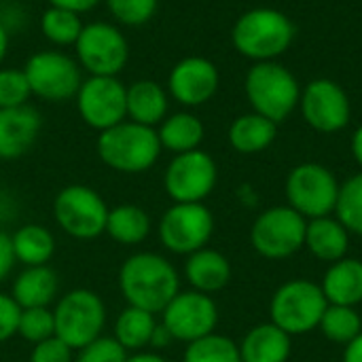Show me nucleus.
I'll return each instance as SVG.
<instances>
[{"label":"nucleus","instance_id":"f257e3e1","mask_svg":"<svg viewBox=\"0 0 362 362\" xmlns=\"http://www.w3.org/2000/svg\"><path fill=\"white\" fill-rule=\"evenodd\" d=\"M119 291L127 305L157 316L180 293V276L163 255L136 252L119 269Z\"/></svg>","mask_w":362,"mask_h":362},{"label":"nucleus","instance_id":"f03ea898","mask_svg":"<svg viewBox=\"0 0 362 362\" xmlns=\"http://www.w3.org/2000/svg\"><path fill=\"white\" fill-rule=\"evenodd\" d=\"M295 23L278 8L259 6L242 13L231 30L235 51L252 62H274L295 40Z\"/></svg>","mask_w":362,"mask_h":362},{"label":"nucleus","instance_id":"7ed1b4c3","mask_svg":"<svg viewBox=\"0 0 362 362\" xmlns=\"http://www.w3.org/2000/svg\"><path fill=\"white\" fill-rule=\"evenodd\" d=\"M161 151L155 127L134 121H121L119 125L100 132L98 138V155L102 163L121 174H140L151 170Z\"/></svg>","mask_w":362,"mask_h":362},{"label":"nucleus","instance_id":"20e7f679","mask_svg":"<svg viewBox=\"0 0 362 362\" xmlns=\"http://www.w3.org/2000/svg\"><path fill=\"white\" fill-rule=\"evenodd\" d=\"M244 91L255 112L272 119L274 123H282L286 117H291L301 98L297 76L276 59L255 62L246 74Z\"/></svg>","mask_w":362,"mask_h":362},{"label":"nucleus","instance_id":"39448f33","mask_svg":"<svg viewBox=\"0 0 362 362\" xmlns=\"http://www.w3.org/2000/svg\"><path fill=\"white\" fill-rule=\"evenodd\" d=\"M329 301L320 284L297 278L276 288L269 303V318L291 337H301L318 329Z\"/></svg>","mask_w":362,"mask_h":362},{"label":"nucleus","instance_id":"423d86ee","mask_svg":"<svg viewBox=\"0 0 362 362\" xmlns=\"http://www.w3.org/2000/svg\"><path fill=\"white\" fill-rule=\"evenodd\" d=\"M55 337H59L72 352L83 350L106 327V303L95 291L74 288L62 295L53 308Z\"/></svg>","mask_w":362,"mask_h":362},{"label":"nucleus","instance_id":"0eeeda50","mask_svg":"<svg viewBox=\"0 0 362 362\" xmlns=\"http://www.w3.org/2000/svg\"><path fill=\"white\" fill-rule=\"evenodd\" d=\"M305 227L308 218L288 204L272 206L255 218L250 227V244L259 257L267 261H284L303 250Z\"/></svg>","mask_w":362,"mask_h":362},{"label":"nucleus","instance_id":"6e6552de","mask_svg":"<svg viewBox=\"0 0 362 362\" xmlns=\"http://www.w3.org/2000/svg\"><path fill=\"white\" fill-rule=\"evenodd\" d=\"M337 176L322 163H299L286 176V202L303 218H320L335 212L339 197Z\"/></svg>","mask_w":362,"mask_h":362},{"label":"nucleus","instance_id":"1a4fd4ad","mask_svg":"<svg viewBox=\"0 0 362 362\" xmlns=\"http://www.w3.org/2000/svg\"><path fill=\"white\" fill-rule=\"evenodd\" d=\"M53 218L66 235L87 242L106 231L108 206L95 189L68 185L53 199Z\"/></svg>","mask_w":362,"mask_h":362},{"label":"nucleus","instance_id":"9d476101","mask_svg":"<svg viewBox=\"0 0 362 362\" xmlns=\"http://www.w3.org/2000/svg\"><path fill=\"white\" fill-rule=\"evenodd\" d=\"M214 233V216L206 204H174L157 225L159 242L172 255L189 257L208 246Z\"/></svg>","mask_w":362,"mask_h":362},{"label":"nucleus","instance_id":"9b49d317","mask_svg":"<svg viewBox=\"0 0 362 362\" xmlns=\"http://www.w3.org/2000/svg\"><path fill=\"white\" fill-rule=\"evenodd\" d=\"M218 168L206 151H189L174 155L170 161L163 189L174 204H204L216 187Z\"/></svg>","mask_w":362,"mask_h":362},{"label":"nucleus","instance_id":"f8f14e48","mask_svg":"<svg viewBox=\"0 0 362 362\" xmlns=\"http://www.w3.org/2000/svg\"><path fill=\"white\" fill-rule=\"evenodd\" d=\"M78 64L91 76H117L129 57V47L125 36L117 25L106 21L87 23L74 42Z\"/></svg>","mask_w":362,"mask_h":362},{"label":"nucleus","instance_id":"ddd939ff","mask_svg":"<svg viewBox=\"0 0 362 362\" xmlns=\"http://www.w3.org/2000/svg\"><path fill=\"white\" fill-rule=\"evenodd\" d=\"M25 78L34 95L47 102H64L76 95L83 76L81 64L59 51H40L25 62Z\"/></svg>","mask_w":362,"mask_h":362},{"label":"nucleus","instance_id":"4468645a","mask_svg":"<svg viewBox=\"0 0 362 362\" xmlns=\"http://www.w3.org/2000/svg\"><path fill=\"white\" fill-rule=\"evenodd\" d=\"M161 325L170 331L174 341L191 344L216 331L218 305L212 295L197 291H180L161 312Z\"/></svg>","mask_w":362,"mask_h":362},{"label":"nucleus","instance_id":"2eb2a0df","mask_svg":"<svg viewBox=\"0 0 362 362\" xmlns=\"http://www.w3.org/2000/svg\"><path fill=\"white\" fill-rule=\"evenodd\" d=\"M127 87L117 76H89L76 91V108L81 119L98 129H110L127 117Z\"/></svg>","mask_w":362,"mask_h":362},{"label":"nucleus","instance_id":"dca6fc26","mask_svg":"<svg viewBox=\"0 0 362 362\" xmlns=\"http://www.w3.org/2000/svg\"><path fill=\"white\" fill-rule=\"evenodd\" d=\"M299 108L305 123L320 134L341 132L352 117V106L346 89L331 78H316L308 83L301 91Z\"/></svg>","mask_w":362,"mask_h":362},{"label":"nucleus","instance_id":"f3484780","mask_svg":"<svg viewBox=\"0 0 362 362\" xmlns=\"http://www.w3.org/2000/svg\"><path fill=\"white\" fill-rule=\"evenodd\" d=\"M221 76L206 57H185L170 72V93L182 106H202L214 98Z\"/></svg>","mask_w":362,"mask_h":362},{"label":"nucleus","instance_id":"a211bd4d","mask_svg":"<svg viewBox=\"0 0 362 362\" xmlns=\"http://www.w3.org/2000/svg\"><path fill=\"white\" fill-rule=\"evenodd\" d=\"M40 125V115L28 104L0 108V159L11 161L25 155L34 146Z\"/></svg>","mask_w":362,"mask_h":362},{"label":"nucleus","instance_id":"6ab92c4d","mask_svg":"<svg viewBox=\"0 0 362 362\" xmlns=\"http://www.w3.org/2000/svg\"><path fill=\"white\" fill-rule=\"evenodd\" d=\"M233 269L229 259L214 248H202L187 257L185 261V278L189 286L204 295L221 293L231 282Z\"/></svg>","mask_w":362,"mask_h":362},{"label":"nucleus","instance_id":"aec40b11","mask_svg":"<svg viewBox=\"0 0 362 362\" xmlns=\"http://www.w3.org/2000/svg\"><path fill=\"white\" fill-rule=\"evenodd\" d=\"M238 348L242 362H288L293 354V337L269 320L255 325Z\"/></svg>","mask_w":362,"mask_h":362},{"label":"nucleus","instance_id":"412c9836","mask_svg":"<svg viewBox=\"0 0 362 362\" xmlns=\"http://www.w3.org/2000/svg\"><path fill=\"white\" fill-rule=\"evenodd\" d=\"M320 288L329 305L356 308L362 303V261L344 257L329 265L322 276Z\"/></svg>","mask_w":362,"mask_h":362},{"label":"nucleus","instance_id":"4be33fe9","mask_svg":"<svg viewBox=\"0 0 362 362\" xmlns=\"http://www.w3.org/2000/svg\"><path fill=\"white\" fill-rule=\"evenodd\" d=\"M312 257H316L322 263H335L344 257H348L350 248V233L339 223L337 216H320L308 221L305 227V246Z\"/></svg>","mask_w":362,"mask_h":362},{"label":"nucleus","instance_id":"5701e85b","mask_svg":"<svg viewBox=\"0 0 362 362\" xmlns=\"http://www.w3.org/2000/svg\"><path fill=\"white\" fill-rule=\"evenodd\" d=\"M59 293V280L57 274L49 265L40 267H25L17 274L11 297L17 301L21 310L32 308H49Z\"/></svg>","mask_w":362,"mask_h":362},{"label":"nucleus","instance_id":"b1692460","mask_svg":"<svg viewBox=\"0 0 362 362\" xmlns=\"http://www.w3.org/2000/svg\"><path fill=\"white\" fill-rule=\"evenodd\" d=\"M229 144L233 146V151L242 153V155H257L267 151L276 136H278V123H274L272 119L257 115V112H248L238 117L231 125H229Z\"/></svg>","mask_w":362,"mask_h":362},{"label":"nucleus","instance_id":"393cba45","mask_svg":"<svg viewBox=\"0 0 362 362\" xmlns=\"http://www.w3.org/2000/svg\"><path fill=\"white\" fill-rule=\"evenodd\" d=\"M127 117L134 123L155 127L168 117V93L155 81H138L127 87Z\"/></svg>","mask_w":362,"mask_h":362},{"label":"nucleus","instance_id":"a878e982","mask_svg":"<svg viewBox=\"0 0 362 362\" xmlns=\"http://www.w3.org/2000/svg\"><path fill=\"white\" fill-rule=\"evenodd\" d=\"M151 216L142 206L121 204L108 208L106 235L121 246H138L151 235Z\"/></svg>","mask_w":362,"mask_h":362},{"label":"nucleus","instance_id":"bb28decb","mask_svg":"<svg viewBox=\"0 0 362 362\" xmlns=\"http://www.w3.org/2000/svg\"><path fill=\"white\" fill-rule=\"evenodd\" d=\"M11 246L15 261L23 267H40L49 265V261L55 255V238L53 233L38 223L21 225L11 235Z\"/></svg>","mask_w":362,"mask_h":362},{"label":"nucleus","instance_id":"cd10ccee","mask_svg":"<svg viewBox=\"0 0 362 362\" xmlns=\"http://www.w3.org/2000/svg\"><path fill=\"white\" fill-rule=\"evenodd\" d=\"M155 327H157L155 314L127 305L115 320L112 337L119 341V346L127 354H134V352H142L148 348Z\"/></svg>","mask_w":362,"mask_h":362},{"label":"nucleus","instance_id":"c85d7f7f","mask_svg":"<svg viewBox=\"0 0 362 362\" xmlns=\"http://www.w3.org/2000/svg\"><path fill=\"white\" fill-rule=\"evenodd\" d=\"M161 148L172 151L174 155L197 151L204 142L206 129L204 123L191 115V112H176L172 117H165L161 121V127L157 132Z\"/></svg>","mask_w":362,"mask_h":362},{"label":"nucleus","instance_id":"c756f323","mask_svg":"<svg viewBox=\"0 0 362 362\" xmlns=\"http://www.w3.org/2000/svg\"><path fill=\"white\" fill-rule=\"evenodd\" d=\"M318 331L325 339L337 346H348L362 333V318L356 308L348 305H329L320 318Z\"/></svg>","mask_w":362,"mask_h":362},{"label":"nucleus","instance_id":"7c9ffc66","mask_svg":"<svg viewBox=\"0 0 362 362\" xmlns=\"http://www.w3.org/2000/svg\"><path fill=\"white\" fill-rule=\"evenodd\" d=\"M182 362H242L238 344L221 333H210L187 344Z\"/></svg>","mask_w":362,"mask_h":362},{"label":"nucleus","instance_id":"2f4dec72","mask_svg":"<svg viewBox=\"0 0 362 362\" xmlns=\"http://www.w3.org/2000/svg\"><path fill=\"white\" fill-rule=\"evenodd\" d=\"M335 216L352 235L362 238V172L350 176L339 187V197L335 206Z\"/></svg>","mask_w":362,"mask_h":362},{"label":"nucleus","instance_id":"473e14b6","mask_svg":"<svg viewBox=\"0 0 362 362\" xmlns=\"http://www.w3.org/2000/svg\"><path fill=\"white\" fill-rule=\"evenodd\" d=\"M40 30H42L45 38L51 40L53 45H74L81 36L83 21H81L78 13H72V11L59 8V6H49L42 13Z\"/></svg>","mask_w":362,"mask_h":362},{"label":"nucleus","instance_id":"72a5a7b5","mask_svg":"<svg viewBox=\"0 0 362 362\" xmlns=\"http://www.w3.org/2000/svg\"><path fill=\"white\" fill-rule=\"evenodd\" d=\"M17 335L36 346L49 337L55 335V320H53V310L49 308H32V310H21L19 314V325H17Z\"/></svg>","mask_w":362,"mask_h":362},{"label":"nucleus","instance_id":"f704fd0d","mask_svg":"<svg viewBox=\"0 0 362 362\" xmlns=\"http://www.w3.org/2000/svg\"><path fill=\"white\" fill-rule=\"evenodd\" d=\"M32 95L30 83L23 70H0V108H17Z\"/></svg>","mask_w":362,"mask_h":362},{"label":"nucleus","instance_id":"c9c22d12","mask_svg":"<svg viewBox=\"0 0 362 362\" xmlns=\"http://www.w3.org/2000/svg\"><path fill=\"white\" fill-rule=\"evenodd\" d=\"M106 4L112 17L125 25H142L157 11V0H106Z\"/></svg>","mask_w":362,"mask_h":362},{"label":"nucleus","instance_id":"e433bc0d","mask_svg":"<svg viewBox=\"0 0 362 362\" xmlns=\"http://www.w3.org/2000/svg\"><path fill=\"white\" fill-rule=\"evenodd\" d=\"M127 352L119 346L115 337H98L83 350H78V356L74 362H125Z\"/></svg>","mask_w":362,"mask_h":362},{"label":"nucleus","instance_id":"4c0bfd02","mask_svg":"<svg viewBox=\"0 0 362 362\" xmlns=\"http://www.w3.org/2000/svg\"><path fill=\"white\" fill-rule=\"evenodd\" d=\"M30 362H74V358H72V350L59 337L53 335L32 346Z\"/></svg>","mask_w":362,"mask_h":362},{"label":"nucleus","instance_id":"58836bf2","mask_svg":"<svg viewBox=\"0 0 362 362\" xmlns=\"http://www.w3.org/2000/svg\"><path fill=\"white\" fill-rule=\"evenodd\" d=\"M19 314H21V308L17 305V301L11 295L0 293V344L17 335Z\"/></svg>","mask_w":362,"mask_h":362},{"label":"nucleus","instance_id":"ea45409f","mask_svg":"<svg viewBox=\"0 0 362 362\" xmlns=\"http://www.w3.org/2000/svg\"><path fill=\"white\" fill-rule=\"evenodd\" d=\"M15 255H13V246H11V235L6 231L0 229V284L11 276L13 267H15Z\"/></svg>","mask_w":362,"mask_h":362},{"label":"nucleus","instance_id":"a19ab883","mask_svg":"<svg viewBox=\"0 0 362 362\" xmlns=\"http://www.w3.org/2000/svg\"><path fill=\"white\" fill-rule=\"evenodd\" d=\"M51 6H59V8H66V11H72V13H85V11H91L100 0H49Z\"/></svg>","mask_w":362,"mask_h":362},{"label":"nucleus","instance_id":"79ce46f5","mask_svg":"<svg viewBox=\"0 0 362 362\" xmlns=\"http://www.w3.org/2000/svg\"><path fill=\"white\" fill-rule=\"evenodd\" d=\"M170 344H174V337L170 335V331H168L161 322H157V327H155V333H153V337H151L148 348H153V352H157V350H165Z\"/></svg>","mask_w":362,"mask_h":362},{"label":"nucleus","instance_id":"37998d69","mask_svg":"<svg viewBox=\"0 0 362 362\" xmlns=\"http://www.w3.org/2000/svg\"><path fill=\"white\" fill-rule=\"evenodd\" d=\"M341 362H362V333L344 348Z\"/></svg>","mask_w":362,"mask_h":362},{"label":"nucleus","instance_id":"c03bdc74","mask_svg":"<svg viewBox=\"0 0 362 362\" xmlns=\"http://www.w3.org/2000/svg\"><path fill=\"white\" fill-rule=\"evenodd\" d=\"M125 362H170V361H168V358H163L159 352H153V350H142V352L127 354V361Z\"/></svg>","mask_w":362,"mask_h":362},{"label":"nucleus","instance_id":"a18cd8bd","mask_svg":"<svg viewBox=\"0 0 362 362\" xmlns=\"http://www.w3.org/2000/svg\"><path fill=\"white\" fill-rule=\"evenodd\" d=\"M352 155L362 168V125H358L356 132L352 134Z\"/></svg>","mask_w":362,"mask_h":362},{"label":"nucleus","instance_id":"49530a36","mask_svg":"<svg viewBox=\"0 0 362 362\" xmlns=\"http://www.w3.org/2000/svg\"><path fill=\"white\" fill-rule=\"evenodd\" d=\"M6 51H8V34H6L4 25L0 23V64H2V59H4V55H6Z\"/></svg>","mask_w":362,"mask_h":362}]
</instances>
